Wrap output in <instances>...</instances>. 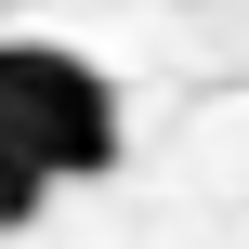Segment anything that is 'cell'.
<instances>
[{"mask_svg":"<svg viewBox=\"0 0 249 249\" xmlns=\"http://www.w3.org/2000/svg\"><path fill=\"white\" fill-rule=\"evenodd\" d=\"M0 158L26 184H92L118 171V92L66 39H0Z\"/></svg>","mask_w":249,"mask_h":249,"instance_id":"6da1fadb","label":"cell"},{"mask_svg":"<svg viewBox=\"0 0 249 249\" xmlns=\"http://www.w3.org/2000/svg\"><path fill=\"white\" fill-rule=\"evenodd\" d=\"M39 197H53V184H26V171L0 158V236H13V223H39Z\"/></svg>","mask_w":249,"mask_h":249,"instance_id":"7a4b0ae2","label":"cell"}]
</instances>
